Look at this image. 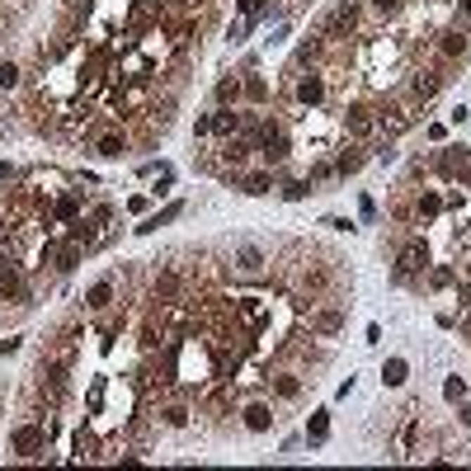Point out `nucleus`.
I'll return each mask as SVG.
<instances>
[{
	"label": "nucleus",
	"mask_w": 471,
	"mask_h": 471,
	"mask_svg": "<svg viewBox=\"0 0 471 471\" xmlns=\"http://www.w3.org/2000/svg\"><path fill=\"white\" fill-rule=\"evenodd\" d=\"M359 15H363L359 0H340V5L321 19V29H325V33H354V29H359Z\"/></svg>",
	"instance_id": "obj_3"
},
{
	"label": "nucleus",
	"mask_w": 471,
	"mask_h": 471,
	"mask_svg": "<svg viewBox=\"0 0 471 471\" xmlns=\"http://www.w3.org/2000/svg\"><path fill=\"white\" fill-rule=\"evenodd\" d=\"M443 396H448V401H462V396H467V382H462V377H448V382H443Z\"/></svg>",
	"instance_id": "obj_28"
},
{
	"label": "nucleus",
	"mask_w": 471,
	"mask_h": 471,
	"mask_svg": "<svg viewBox=\"0 0 471 471\" xmlns=\"http://www.w3.org/2000/svg\"><path fill=\"white\" fill-rule=\"evenodd\" d=\"M109 302H113V283H109V278H99L90 292H85V307H90V311H104Z\"/></svg>",
	"instance_id": "obj_12"
},
{
	"label": "nucleus",
	"mask_w": 471,
	"mask_h": 471,
	"mask_svg": "<svg viewBox=\"0 0 471 471\" xmlns=\"http://www.w3.org/2000/svg\"><path fill=\"white\" fill-rule=\"evenodd\" d=\"M354 170H363V146H344L335 156V174H354Z\"/></svg>",
	"instance_id": "obj_14"
},
{
	"label": "nucleus",
	"mask_w": 471,
	"mask_h": 471,
	"mask_svg": "<svg viewBox=\"0 0 471 471\" xmlns=\"http://www.w3.org/2000/svg\"><path fill=\"white\" fill-rule=\"evenodd\" d=\"M439 193H424V198H420V212H424V217H434V212H439Z\"/></svg>",
	"instance_id": "obj_35"
},
{
	"label": "nucleus",
	"mask_w": 471,
	"mask_h": 471,
	"mask_svg": "<svg viewBox=\"0 0 471 471\" xmlns=\"http://www.w3.org/2000/svg\"><path fill=\"white\" fill-rule=\"evenodd\" d=\"M19 344H24L19 335H10V340H0V359H10V354H19Z\"/></svg>",
	"instance_id": "obj_38"
},
{
	"label": "nucleus",
	"mask_w": 471,
	"mask_h": 471,
	"mask_svg": "<svg viewBox=\"0 0 471 471\" xmlns=\"http://www.w3.org/2000/svg\"><path fill=\"white\" fill-rule=\"evenodd\" d=\"M47 448V429L43 424H19L15 434H10V453L15 457H38Z\"/></svg>",
	"instance_id": "obj_1"
},
{
	"label": "nucleus",
	"mask_w": 471,
	"mask_h": 471,
	"mask_svg": "<svg viewBox=\"0 0 471 471\" xmlns=\"http://www.w3.org/2000/svg\"><path fill=\"white\" fill-rule=\"evenodd\" d=\"M85 259V250H80V240H71V245H62L57 250V273H71V269Z\"/></svg>",
	"instance_id": "obj_17"
},
{
	"label": "nucleus",
	"mask_w": 471,
	"mask_h": 471,
	"mask_svg": "<svg viewBox=\"0 0 471 471\" xmlns=\"http://www.w3.org/2000/svg\"><path fill=\"white\" fill-rule=\"evenodd\" d=\"M307 193H311V179H288V184H283V198H288V203H302Z\"/></svg>",
	"instance_id": "obj_23"
},
{
	"label": "nucleus",
	"mask_w": 471,
	"mask_h": 471,
	"mask_svg": "<svg viewBox=\"0 0 471 471\" xmlns=\"http://www.w3.org/2000/svg\"><path fill=\"white\" fill-rule=\"evenodd\" d=\"M457 297H462V302L471 307V283H462V292H457Z\"/></svg>",
	"instance_id": "obj_43"
},
{
	"label": "nucleus",
	"mask_w": 471,
	"mask_h": 471,
	"mask_svg": "<svg viewBox=\"0 0 471 471\" xmlns=\"http://www.w3.org/2000/svg\"><path fill=\"white\" fill-rule=\"evenodd\" d=\"M415 269H424V245H406V250H401V264H396V283L406 278V273H415Z\"/></svg>",
	"instance_id": "obj_11"
},
{
	"label": "nucleus",
	"mask_w": 471,
	"mask_h": 471,
	"mask_svg": "<svg viewBox=\"0 0 471 471\" xmlns=\"http://www.w3.org/2000/svg\"><path fill=\"white\" fill-rule=\"evenodd\" d=\"M160 420L170 424V429H184V424H188V406H165V410H160Z\"/></svg>",
	"instance_id": "obj_24"
},
{
	"label": "nucleus",
	"mask_w": 471,
	"mask_h": 471,
	"mask_svg": "<svg viewBox=\"0 0 471 471\" xmlns=\"http://www.w3.org/2000/svg\"><path fill=\"white\" fill-rule=\"evenodd\" d=\"M273 396H278V401H297V396H302V382H297V377H288V373L273 377Z\"/></svg>",
	"instance_id": "obj_19"
},
{
	"label": "nucleus",
	"mask_w": 471,
	"mask_h": 471,
	"mask_svg": "<svg viewBox=\"0 0 471 471\" xmlns=\"http://www.w3.org/2000/svg\"><path fill=\"white\" fill-rule=\"evenodd\" d=\"M240 420H245V429H250V434H269V429H273V410H269L264 401H250Z\"/></svg>",
	"instance_id": "obj_4"
},
{
	"label": "nucleus",
	"mask_w": 471,
	"mask_h": 471,
	"mask_svg": "<svg viewBox=\"0 0 471 471\" xmlns=\"http://www.w3.org/2000/svg\"><path fill=\"white\" fill-rule=\"evenodd\" d=\"M236 269H240V273H259V269H264V250H259V245H240V250H236Z\"/></svg>",
	"instance_id": "obj_9"
},
{
	"label": "nucleus",
	"mask_w": 471,
	"mask_h": 471,
	"mask_svg": "<svg viewBox=\"0 0 471 471\" xmlns=\"http://www.w3.org/2000/svg\"><path fill=\"white\" fill-rule=\"evenodd\" d=\"M207 132H212V113H207V118H198V123H193V137H207Z\"/></svg>",
	"instance_id": "obj_40"
},
{
	"label": "nucleus",
	"mask_w": 471,
	"mask_h": 471,
	"mask_svg": "<svg viewBox=\"0 0 471 471\" xmlns=\"http://www.w3.org/2000/svg\"><path fill=\"white\" fill-rule=\"evenodd\" d=\"M57 217H66V221L76 217V198H62V203H57Z\"/></svg>",
	"instance_id": "obj_39"
},
{
	"label": "nucleus",
	"mask_w": 471,
	"mask_h": 471,
	"mask_svg": "<svg viewBox=\"0 0 471 471\" xmlns=\"http://www.w3.org/2000/svg\"><path fill=\"white\" fill-rule=\"evenodd\" d=\"M179 212H184V203H170L165 212H151V217H146V221L137 226V236H151V231H160V226H165V221H174Z\"/></svg>",
	"instance_id": "obj_10"
},
{
	"label": "nucleus",
	"mask_w": 471,
	"mask_h": 471,
	"mask_svg": "<svg viewBox=\"0 0 471 471\" xmlns=\"http://www.w3.org/2000/svg\"><path fill=\"white\" fill-rule=\"evenodd\" d=\"M330 288V273L325 269H311V273H307V292H325Z\"/></svg>",
	"instance_id": "obj_30"
},
{
	"label": "nucleus",
	"mask_w": 471,
	"mask_h": 471,
	"mask_svg": "<svg viewBox=\"0 0 471 471\" xmlns=\"http://www.w3.org/2000/svg\"><path fill=\"white\" fill-rule=\"evenodd\" d=\"M10 179H15V165H10V160H0V184H10Z\"/></svg>",
	"instance_id": "obj_42"
},
{
	"label": "nucleus",
	"mask_w": 471,
	"mask_h": 471,
	"mask_svg": "<svg viewBox=\"0 0 471 471\" xmlns=\"http://www.w3.org/2000/svg\"><path fill=\"white\" fill-rule=\"evenodd\" d=\"M109 221H113V207H109V203H99V207L90 212V226H109Z\"/></svg>",
	"instance_id": "obj_32"
},
{
	"label": "nucleus",
	"mask_w": 471,
	"mask_h": 471,
	"mask_svg": "<svg viewBox=\"0 0 471 471\" xmlns=\"http://www.w3.org/2000/svg\"><path fill=\"white\" fill-rule=\"evenodd\" d=\"M429 283H434V288H448V283H453V269H434V273H429Z\"/></svg>",
	"instance_id": "obj_36"
},
{
	"label": "nucleus",
	"mask_w": 471,
	"mask_h": 471,
	"mask_svg": "<svg viewBox=\"0 0 471 471\" xmlns=\"http://www.w3.org/2000/svg\"><path fill=\"white\" fill-rule=\"evenodd\" d=\"M0 302H29V283H24L19 264L5 254H0Z\"/></svg>",
	"instance_id": "obj_2"
},
{
	"label": "nucleus",
	"mask_w": 471,
	"mask_h": 471,
	"mask_svg": "<svg viewBox=\"0 0 471 471\" xmlns=\"http://www.w3.org/2000/svg\"><path fill=\"white\" fill-rule=\"evenodd\" d=\"M439 94V76H415L410 80V99H434Z\"/></svg>",
	"instance_id": "obj_20"
},
{
	"label": "nucleus",
	"mask_w": 471,
	"mask_h": 471,
	"mask_svg": "<svg viewBox=\"0 0 471 471\" xmlns=\"http://www.w3.org/2000/svg\"><path fill=\"white\" fill-rule=\"evenodd\" d=\"M439 52L448 57V62H457V57H467V33H462V29H448V33H439Z\"/></svg>",
	"instance_id": "obj_5"
},
{
	"label": "nucleus",
	"mask_w": 471,
	"mask_h": 471,
	"mask_svg": "<svg viewBox=\"0 0 471 471\" xmlns=\"http://www.w3.org/2000/svg\"><path fill=\"white\" fill-rule=\"evenodd\" d=\"M71 240H80V245H90V221L80 217V221H71Z\"/></svg>",
	"instance_id": "obj_33"
},
{
	"label": "nucleus",
	"mask_w": 471,
	"mask_h": 471,
	"mask_svg": "<svg viewBox=\"0 0 471 471\" xmlns=\"http://www.w3.org/2000/svg\"><path fill=\"white\" fill-rule=\"evenodd\" d=\"M212 132H217V137H236V132H240V118H236L231 109H217L212 113Z\"/></svg>",
	"instance_id": "obj_16"
},
{
	"label": "nucleus",
	"mask_w": 471,
	"mask_h": 471,
	"mask_svg": "<svg viewBox=\"0 0 471 471\" xmlns=\"http://www.w3.org/2000/svg\"><path fill=\"white\" fill-rule=\"evenodd\" d=\"M236 10H240L245 19H259L264 15V0H236Z\"/></svg>",
	"instance_id": "obj_31"
},
{
	"label": "nucleus",
	"mask_w": 471,
	"mask_h": 471,
	"mask_svg": "<svg viewBox=\"0 0 471 471\" xmlns=\"http://www.w3.org/2000/svg\"><path fill=\"white\" fill-rule=\"evenodd\" d=\"M325 99V80L321 76H302L297 80V104H321Z\"/></svg>",
	"instance_id": "obj_8"
},
{
	"label": "nucleus",
	"mask_w": 471,
	"mask_h": 471,
	"mask_svg": "<svg viewBox=\"0 0 471 471\" xmlns=\"http://www.w3.org/2000/svg\"><path fill=\"white\" fill-rule=\"evenodd\" d=\"M462 15H467V19H471V0H462Z\"/></svg>",
	"instance_id": "obj_44"
},
{
	"label": "nucleus",
	"mask_w": 471,
	"mask_h": 471,
	"mask_svg": "<svg viewBox=\"0 0 471 471\" xmlns=\"http://www.w3.org/2000/svg\"><path fill=\"white\" fill-rule=\"evenodd\" d=\"M240 94H245V90H240V80H231V76H226V80H217V104H221V109H231V104L240 99Z\"/></svg>",
	"instance_id": "obj_21"
},
{
	"label": "nucleus",
	"mask_w": 471,
	"mask_h": 471,
	"mask_svg": "<svg viewBox=\"0 0 471 471\" xmlns=\"http://www.w3.org/2000/svg\"><path fill=\"white\" fill-rule=\"evenodd\" d=\"M250 29H254V19H236L231 29H226V38H231V43L240 47V43H245V33H250Z\"/></svg>",
	"instance_id": "obj_29"
},
{
	"label": "nucleus",
	"mask_w": 471,
	"mask_h": 471,
	"mask_svg": "<svg viewBox=\"0 0 471 471\" xmlns=\"http://www.w3.org/2000/svg\"><path fill=\"white\" fill-rule=\"evenodd\" d=\"M344 127H349V132H354V137H368V132H373V127H377V118H373V113H368V109H363V104H354V109L344 113Z\"/></svg>",
	"instance_id": "obj_7"
},
{
	"label": "nucleus",
	"mask_w": 471,
	"mask_h": 471,
	"mask_svg": "<svg viewBox=\"0 0 471 471\" xmlns=\"http://www.w3.org/2000/svg\"><path fill=\"white\" fill-rule=\"evenodd\" d=\"M307 439H311V443H325V439H330V410H316V415H311V424H307Z\"/></svg>",
	"instance_id": "obj_18"
},
{
	"label": "nucleus",
	"mask_w": 471,
	"mask_h": 471,
	"mask_svg": "<svg viewBox=\"0 0 471 471\" xmlns=\"http://www.w3.org/2000/svg\"><path fill=\"white\" fill-rule=\"evenodd\" d=\"M170 292H179V273H156V297H170Z\"/></svg>",
	"instance_id": "obj_26"
},
{
	"label": "nucleus",
	"mask_w": 471,
	"mask_h": 471,
	"mask_svg": "<svg viewBox=\"0 0 471 471\" xmlns=\"http://www.w3.org/2000/svg\"><path fill=\"white\" fill-rule=\"evenodd\" d=\"M123 151H127V141H123V137H104V141H99V156H104V160H118Z\"/></svg>",
	"instance_id": "obj_25"
},
{
	"label": "nucleus",
	"mask_w": 471,
	"mask_h": 471,
	"mask_svg": "<svg viewBox=\"0 0 471 471\" xmlns=\"http://www.w3.org/2000/svg\"><path fill=\"white\" fill-rule=\"evenodd\" d=\"M269 188H273V174L269 170H254V174L240 179V193H250V198H259V193H269Z\"/></svg>",
	"instance_id": "obj_13"
},
{
	"label": "nucleus",
	"mask_w": 471,
	"mask_h": 471,
	"mask_svg": "<svg viewBox=\"0 0 471 471\" xmlns=\"http://www.w3.org/2000/svg\"><path fill=\"white\" fill-rule=\"evenodd\" d=\"M316 52H321V43H316V38H307V43H302V47H297V62H311Z\"/></svg>",
	"instance_id": "obj_37"
},
{
	"label": "nucleus",
	"mask_w": 471,
	"mask_h": 471,
	"mask_svg": "<svg viewBox=\"0 0 471 471\" xmlns=\"http://www.w3.org/2000/svg\"><path fill=\"white\" fill-rule=\"evenodd\" d=\"M240 90H245V99L264 104V99H269V80L264 76H250V80H240Z\"/></svg>",
	"instance_id": "obj_22"
},
{
	"label": "nucleus",
	"mask_w": 471,
	"mask_h": 471,
	"mask_svg": "<svg viewBox=\"0 0 471 471\" xmlns=\"http://www.w3.org/2000/svg\"><path fill=\"white\" fill-rule=\"evenodd\" d=\"M330 174H335V165H325V160H321V165H311V179H330Z\"/></svg>",
	"instance_id": "obj_41"
},
{
	"label": "nucleus",
	"mask_w": 471,
	"mask_h": 471,
	"mask_svg": "<svg viewBox=\"0 0 471 471\" xmlns=\"http://www.w3.org/2000/svg\"><path fill=\"white\" fill-rule=\"evenodd\" d=\"M311 330H316V335H340V330H344V311H335V307L316 311L311 316Z\"/></svg>",
	"instance_id": "obj_6"
},
{
	"label": "nucleus",
	"mask_w": 471,
	"mask_h": 471,
	"mask_svg": "<svg viewBox=\"0 0 471 471\" xmlns=\"http://www.w3.org/2000/svg\"><path fill=\"white\" fill-rule=\"evenodd\" d=\"M373 10H377V15H387V19H392V15H401V0H373Z\"/></svg>",
	"instance_id": "obj_34"
},
{
	"label": "nucleus",
	"mask_w": 471,
	"mask_h": 471,
	"mask_svg": "<svg viewBox=\"0 0 471 471\" xmlns=\"http://www.w3.org/2000/svg\"><path fill=\"white\" fill-rule=\"evenodd\" d=\"M406 377H410V363L406 359H387V363H382V382H387V387H401Z\"/></svg>",
	"instance_id": "obj_15"
},
{
	"label": "nucleus",
	"mask_w": 471,
	"mask_h": 471,
	"mask_svg": "<svg viewBox=\"0 0 471 471\" xmlns=\"http://www.w3.org/2000/svg\"><path fill=\"white\" fill-rule=\"evenodd\" d=\"M19 76H24V71H19L15 62H0V90H15Z\"/></svg>",
	"instance_id": "obj_27"
}]
</instances>
